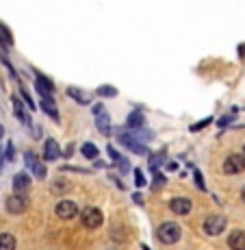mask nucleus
Returning <instances> with one entry per match:
<instances>
[{
  "mask_svg": "<svg viewBox=\"0 0 245 250\" xmlns=\"http://www.w3.org/2000/svg\"><path fill=\"white\" fill-rule=\"evenodd\" d=\"M156 237L161 239L163 244L171 246V244H176L180 239V227L176 222H163L156 230Z\"/></svg>",
  "mask_w": 245,
  "mask_h": 250,
  "instance_id": "1",
  "label": "nucleus"
},
{
  "mask_svg": "<svg viewBox=\"0 0 245 250\" xmlns=\"http://www.w3.org/2000/svg\"><path fill=\"white\" fill-rule=\"evenodd\" d=\"M102 220H104V215L98 207H87V209H83V213H80V222L87 229H98L100 224H102Z\"/></svg>",
  "mask_w": 245,
  "mask_h": 250,
  "instance_id": "2",
  "label": "nucleus"
},
{
  "mask_svg": "<svg viewBox=\"0 0 245 250\" xmlns=\"http://www.w3.org/2000/svg\"><path fill=\"white\" fill-rule=\"evenodd\" d=\"M94 115H95V126H98V131L102 133L104 137H109L111 135V118H109V113L104 111L102 104H95Z\"/></svg>",
  "mask_w": 245,
  "mask_h": 250,
  "instance_id": "3",
  "label": "nucleus"
},
{
  "mask_svg": "<svg viewBox=\"0 0 245 250\" xmlns=\"http://www.w3.org/2000/svg\"><path fill=\"white\" fill-rule=\"evenodd\" d=\"M55 213H57V218H61V220H72L78 215V205L72 203V200H61V203L57 205Z\"/></svg>",
  "mask_w": 245,
  "mask_h": 250,
  "instance_id": "4",
  "label": "nucleus"
},
{
  "mask_svg": "<svg viewBox=\"0 0 245 250\" xmlns=\"http://www.w3.org/2000/svg\"><path fill=\"white\" fill-rule=\"evenodd\" d=\"M226 229V218L224 215H208L204 220V233L206 235H219Z\"/></svg>",
  "mask_w": 245,
  "mask_h": 250,
  "instance_id": "5",
  "label": "nucleus"
},
{
  "mask_svg": "<svg viewBox=\"0 0 245 250\" xmlns=\"http://www.w3.org/2000/svg\"><path fill=\"white\" fill-rule=\"evenodd\" d=\"M243 170H245V157L243 155H230L224 163V172L230 176L239 174V172H243Z\"/></svg>",
  "mask_w": 245,
  "mask_h": 250,
  "instance_id": "6",
  "label": "nucleus"
},
{
  "mask_svg": "<svg viewBox=\"0 0 245 250\" xmlns=\"http://www.w3.org/2000/svg\"><path fill=\"white\" fill-rule=\"evenodd\" d=\"M24 161H26L28 170H31L33 174L37 176V179H46V166L39 159H37V155H33V152L28 150L26 155H24Z\"/></svg>",
  "mask_w": 245,
  "mask_h": 250,
  "instance_id": "7",
  "label": "nucleus"
},
{
  "mask_svg": "<svg viewBox=\"0 0 245 250\" xmlns=\"http://www.w3.org/2000/svg\"><path fill=\"white\" fill-rule=\"evenodd\" d=\"M31 176L26 174V172H18L16 176H13V191H16V196H24L28 189H31Z\"/></svg>",
  "mask_w": 245,
  "mask_h": 250,
  "instance_id": "8",
  "label": "nucleus"
},
{
  "mask_svg": "<svg viewBox=\"0 0 245 250\" xmlns=\"http://www.w3.org/2000/svg\"><path fill=\"white\" fill-rule=\"evenodd\" d=\"M7 211L9 213H24V211H26V207H28V200L24 198V196H9L7 198Z\"/></svg>",
  "mask_w": 245,
  "mask_h": 250,
  "instance_id": "9",
  "label": "nucleus"
},
{
  "mask_svg": "<svg viewBox=\"0 0 245 250\" xmlns=\"http://www.w3.org/2000/svg\"><path fill=\"white\" fill-rule=\"evenodd\" d=\"M35 87H37V91H39V94L44 96L46 100H50V96L55 94V83H52L50 79H46L44 74H37V79H35Z\"/></svg>",
  "mask_w": 245,
  "mask_h": 250,
  "instance_id": "10",
  "label": "nucleus"
},
{
  "mask_svg": "<svg viewBox=\"0 0 245 250\" xmlns=\"http://www.w3.org/2000/svg\"><path fill=\"white\" fill-rule=\"evenodd\" d=\"M119 142H122L126 148H131L132 152H137V155H148V148L143 146V144L134 142V137L131 133H119Z\"/></svg>",
  "mask_w": 245,
  "mask_h": 250,
  "instance_id": "11",
  "label": "nucleus"
},
{
  "mask_svg": "<svg viewBox=\"0 0 245 250\" xmlns=\"http://www.w3.org/2000/svg\"><path fill=\"white\" fill-rule=\"evenodd\" d=\"M191 207L193 205H191L189 198H174L170 203V211H174L176 215H187L191 211Z\"/></svg>",
  "mask_w": 245,
  "mask_h": 250,
  "instance_id": "12",
  "label": "nucleus"
},
{
  "mask_svg": "<svg viewBox=\"0 0 245 250\" xmlns=\"http://www.w3.org/2000/svg\"><path fill=\"white\" fill-rule=\"evenodd\" d=\"M61 157V148L55 139H46V146H44V159L46 161H55Z\"/></svg>",
  "mask_w": 245,
  "mask_h": 250,
  "instance_id": "13",
  "label": "nucleus"
},
{
  "mask_svg": "<svg viewBox=\"0 0 245 250\" xmlns=\"http://www.w3.org/2000/svg\"><path fill=\"white\" fill-rule=\"evenodd\" d=\"M230 250H245V230H234L228 237Z\"/></svg>",
  "mask_w": 245,
  "mask_h": 250,
  "instance_id": "14",
  "label": "nucleus"
},
{
  "mask_svg": "<svg viewBox=\"0 0 245 250\" xmlns=\"http://www.w3.org/2000/svg\"><path fill=\"white\" fill-rule=\"evenodd\" d=\"M126 124H128V128H132V131H141V128H143V124H146V118H143V113L132 111L131 115H128Z\"/></svg>",
  "mask_w": 245,
  "mask_h": 250,
  "instance_id": "15",
  "label": "nucleus"
},
{
  "mask_svg": "<svg viewBox=\"0 0 245 250\" xmlns=\"http://www.w3.org/2000/svg\"><path fill=\"white\" fill-rule=\"evenodd\" d=\"M67 96L74 98L78 104H91V96L85 94V91H80L78 87H67Z\"/></svg>",
  "mask_w": 245,
  "mask_h": 250,
  "instance_id": "16",
  "label": "nucleus"
},
{
  "mask_svg": "<svg viewBox=\"0 0 245 250\" xmlns=\"http://www.w3.org/2000/svg\"><path fill=\"white\" fill-rule=\"evenodd\" d=\"M41 109H44V111L48 113V115H50V118L52 120H55V122H59V120H61V115H59V111H57V107H55V100H41Z\"/></svg>",
  "mask_w": 245,
  "mask_h": 250,
  "instance_id": "17",
  "label": "nucleus"
},
{
  "mask_svg": "<svg viewBox=\"0 0 245 250\" xmlns=\"http://www.w3.org/2000/svg\"><path fill=\"white\" fill-rule=\"evenodd\" d=\"M16 237L11 233H0V250H16Z\"/></svg>",
  "mask_w": 245,
  "mask_h": 250,
  "instance_id": "18",
  "label": "nucleus"
},
{
  "mask_svg": "<svg viewBox=\"0 0 245 250\" xmlns=\"http://www.w3.org/2000/svg\"><path fill=\"white\" fill-rule=\"evenodd\" d=\"M13 113H16L18 118H20L22 122L26 124V126H28V124H31V118H28V113L22 109V103H20V100H18V98H13Z\"/></svg>",
  "mask_w": 245,
  "mask_h": 250,
  "instance_id": "19",
  "label": "nucleus"
},
{
  "mask_svg": "<svg viewBox=\"0 0 245 250\" xmlns=\"http://www.w3.org/2000/svg\"><path fill=\"white\" fill-rule=\"evenodd\" d=\"M80 152H83V155L87 157V159H95V157H98V148H95L94 144H83Z\"/></svg>",
  "mask_w": 245,
  "mask_h": 250,
  "instance_id": "20",
  "label": "nucleus"
},
{
  "mask_svg": "<svg viewBox=\"0 0 245 250\" xmlns=\"http://www.w3.org/2000/svg\"><path fill=\"white\" fill-rule=\"evenodd\" d=\"M98 94L102 96V98H115V96H117V89L111 87V85H102V87L98 89Z\"/></svg>",
  "mask_w": 245,
  "mask_h": 250,
  "instance_id": "21",
  "label": "nucleus"
},
{
  "mask_svg": "<svg viewBox=\"0 0 245 250\" xmlns=\"http://www.w3.org/2000/svg\"><path fill=\"white\" fill-rule=\"evenodd\" d=\"M70 189V185H67L65 181H55L52 183V194H63V191Z\"/></svg>",
  "mask_w": 245,
  "mask_h": 250,
  "instance_id": "22",
  "label": "nucleus"
},
{
  "mask_svg": "<svg viewBox=\"0 0 245 250\" xmlns=\"http://www.w3.org/2000/svg\"><path fill=\"white\" fill-rule=\"evenodd\" d=\"M0 40H2L7 46H11V44H13L11 33H9V31H7V26H2V24H0Z\"/></svg>",
  "mask_w": 245,
  "mask_h": 250,
  "instance_id": "23",
  "label": "nucleus"
},
{
  "mask_svg": "<svg viewBox=\"0 0 245 250\" xmlns=\"http://www.w3.org/2000/svg\"><path fill=\"white\" fill-rule=\"evenodd\" d=\"M134 183H137V187L146 185V176L141 174V170H134Z\"/></svg>",
  "mask_w": 245,
  "mask_h": 250,
  "instance_id": "24",
  "label": "nucleus"
},
{
  "mask_svg": "<svg viewBox=\"0 0 245 250\" xmlns=\"http://www.w3.org/2000/svg\"><path fill=\"white\" fill-rule=\"evenodd\" d=\"M117 167H119V170H122V174H124V172H128V170H131V163H128L126 159H119V161H117Z\"/></svg>",
  "mask_w": 245,
  "mask_h": 250,
  "instance_id": "25",
  "label": "nucleus"
},
{
  "mask_svg": "<svg viewBox=\"0 0 245 250\" xmlns=\"http://www.w3.org/2000/svg\"><path fill=\"white\" fill-rule=\"evenodd\" d=\"M208 122H213V120H210V118L202 120V122H198V124H195V126H191V131H200V128H204V126H206V124H208Z\"/></svg>",
  "mask_w": 245,
  "mask_h": 250,
  "instance_id": "26",
  "label": "nucleus"
},
{
  "mask_svg": "<svg viewBox=\"0 0 245 250\" xmlns=\"http://www.w3.org/2000/svg\"><path fill=\"white\" fill-rule=\"evenodd\" d=\"M161 161H163V157H152V159H150V167H152V170H156V167L161 166Z\"/></svg>",
  "mask_w": 245,
  "mask_h": 250,
  "instance_id": "27",
  "label": "nucleus"
},
{
  "mask_svg": "<svg viewBox=\"0 0 245 250\" xmlns=\"http://www.w3.org/2000/svg\"><path fill=\"white\" fill-rule=\"evenodd\" d=\"M22 96H24V100H26V104H28V107H31V109H35V103H33V100H31V96H28V91H26V89H22Z\"/></svg>",
  "mask_w": 245,
  "mask_h": 250,
  "instance_id": "28",
  "label": "nucleus"
},
{
  "mask_svg": "<svg viewBox=\"0 0 245 250\" xmlns=\"http://www.w3.org/2000/svg\"><path fill=\"white\" fill-rule=\"evenodd\" d=\"M109 155H111V157H113V161H115V163H117L119 159H122V157H119V152H117V150H115V148H113V146H109Z\"/></svg>",
  "mask_w": 245,
  "mask_h": 250,
  "instance_id": "29",
  "label": "nucleus"
},
{
  "mask_svg": "<svg viewBox=\"0 0 245 250\" xmlns=\"http://www.w3.org/2000/svg\"><path fill=\"white\" fill-rule=\"evenodd\" d=\"M154 187H161V185H165V176H161V174H154V183H152Z\"/></svg>",
  "mask_w": 245,
  "mask_h": 250,
  "instance_id": "30",
  "label": "nucleus"
},
{
  "mask_svg": "<svg viewBox=\"0 0 245 250\" xmlns=\"http://www.w3.org/2000/svg\"><path fill=\"white\" fill-rule=\"evenodd\" d=\"M7 159L13 161V144H9V146H7Z\"/></svg>",
  "mask_w": 245,
  "mask_h": 250,
  "instance_id": "31",
  "label": "nucleus"
},
{
  "mask_svg": "<svg viewBox=\"0 0 245 250\" xmlns=\"http://www.w3.org/2000/svg\"><path fill=\"white\" fill-rule=\"evenodd\" d=\"M195 183H198L200 189H204V183H202V174H200V172H195Z\"/></svg>",
  "mask_w": 245,
  "mask_h": 250,
  "instance_id": "32",
  "label": "nucleus"
},
{
  "mask_svg": "<svg viewBox=\"0 0 245 250\" xmlns=\"http://www.w3.org/2000/svg\"><path fill=\"white\" fill-rule=\"evenodd\" d=\"M132 200H134V203H139V205L143 203V198H141V196H139V194H134V196H132Z\"/></svg>",
  "mask_w": 245,
  "mask_h": 250,
  "instance_id": "33",
  "label": "nucleus"
},
{
  "mask_svg": "<svg viewBox=\"0 0 245 250\" xmlns=\"http://www.w3.org/2000/svg\"><path fill=\"white\" fill-rule=\"evenodd\" d=\"M72 152H74V146H67V148H65V155H67V157H70V155H72Z\"/></svg>",
  "mask_w": 245,
  "mask_h": 250,
  "instance_id": "34",
  "label": "nucleus"
},
{
  "mask_svg": "<svg viewBox=\"0 0 245 250\" xmlns=\"http://www.w3.org/2000/svg\"><path fill=\"white\" fill-rule=\"evenodd\" d=\"M241 198H243V203H245V187L241 189Z\"/></svg>",
  "mask_w": 245,
  "mask_h": 250,
  "instance_id": "35",
  "label": "nucleus"
},
{
  "mask_svg": "<svg viewBox=\"0 0 245 250\" xmlns=\"http://www.w3.org/2000/svg\"><path fill=\"white\" fill-rule=\"evenodd\" d=\"M141 248H143V250H150V248H148V246H146V244H143V246H141Z\"/></svg>",
  "mask_w": 245,
  "mask_h": 250,
  "instance_id": "36",
  "label": "nucleus"
},
{
  "mask_svg": "<svg viewBox=\"0 0 245 250\" xmlns=\"http://www.w3.org/2000/svg\"><path fill=\"white\" fill-rule=\"evenodd\" d=\"M243 152H245V148H243Z\"/></svg>",
  "mask_w": 245,
  "mask_h": 250,
  "instance_id": "37",
  "label": "nucleus"
}]
</instances>
